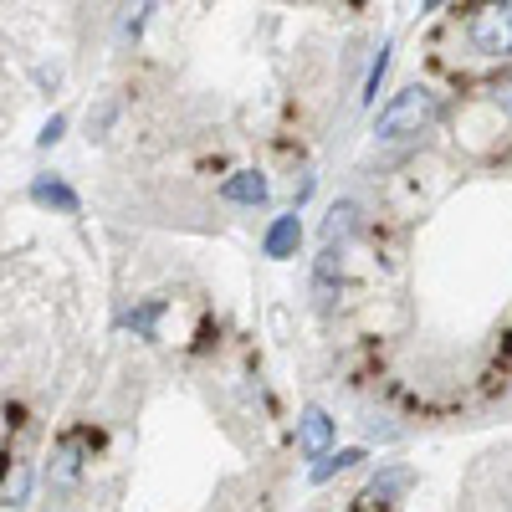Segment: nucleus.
Wrapping results in <instances>:
<instances>
[{"label":"nucleus","instance_id":"1","mask_svg":"<svg viewBox=\"0 0 512 512\" xmlns=\"http://www.w3.org/2000/svg\"><path fill=\"white\" fill-rule=\"evenodd\" d=\"M441 118V98L431 93V88H405V93H395L390 103L379 108V118H374V139L379 144H405V139H420L425 128H431Z\"/></svg>","mask_w":512,"mask_h":512},{"label":"nucleus","instance_id":"2","mask_svg":"<svg viewBox=\"0 0 512 512\" xmlns=\"http://www.w3.org/2000/svg\"><path fill=\"white\" fill-rule=\"evenodd\" d=\"M466 36H472V47L482 57H507L512 52V6L482 0V6L472 11V21H466Z\"/></svg>","mask_w":512,"mask_h":512},{"label":"nucleus","instance_id":"3","mask_svg":"<svg viewBox=\"0 0 512 512\" xmlns=\"http://www.w3.org/2000/svg\"><path fill=\"white\" fill-rule=\"evenodd\" d=\"M333 436H338V420L328 415V410H318V405H308L303 410V420H297V446H303V456H328V446H333Z\"/></svg>","mask_w":512,"mask_h":512},{"label":"nucleus","instance_id":"4","mask_svg":"<svg viewBox=\"0 0 512 512\" xmlns=\"http://www.w3.org/2000/svg\"><path fill=\"white\" fill-rule=\"evenodd\" d=\"M31 200L47 205V210H57V216H77V210H82L77 190H72L67 180H57V175H36V180H31Z\"/></svg>","mask_w":512,"mask_h":512},{"label":"nucleus","instance_id":"5","mask_svg":"<svg viewBox=\"0 0 512 512\" xmlns=\"http://www.w3.org/2000/svg\"><path fill=\"white\" fill-rule=\"evenodd\" d=\"M297 246H303V221H297V210L292 216H277L262 236V251L272 256V262H287V256H297Z\"/></svg>","mask_w":512,"mask_h":512},{"label":"nucleus","instance_id":"6","mask_svg":"<svg viewBox=\"0 0 512 512\" xmlns=\"http://www.w3.org/2000/svg\"><path fill=\"white\" fill-rule=\"evenodd\" d=\"M410 482H415V477L405 472V466H390L384 477H374V482L364 487V497H359V502H364V512H374V507L384 512V507H390V502H395V497H400Z\"/></svg>","mask_w":512,"mask_h":512},{"label":"nucleus","instance_id":"7","mask_svg":"<svg viewBox=\"0 0 512 512\" xmlns=\"http://www.w3.org/2000/svg\"><path fill=\"white\" fill-rule=\"evenodd\" d=\"M267 195H272V185L256 169H241V175H231L221 185V200H231V205H267Z\"/></svg>","mask_w":512,"mask_h":512},{"label":"nucleus","instance_id":"8","mask_svg":"<svg viewBox=\"0 0 512 512\" xmlns=\"http://www.w3.org/2000/svg\"><path fill=\"white\" fill-rule=\"evenodd\" d=\"M338 272H344V256H338V246H323V256H318V272H313V297H318V308H333Z\"/></svg>","mask_w":512,"mask_h":512},{"label":"nucleus","instance_id":"9","mask_svg":"<svg viewBox=\"0 0 512 512\" xmlns=\"http://www.w3.org/2000/svg\"><path fill=\"white\" fill-rule=\"evenodd\" d=\"M354 231H359V205L354 200H338L328 210V221H323V246H344Z\"/></svg>","mask_w":512,"mask_h":512},{"label":"nucleus","instance_id":"10","mask_svg":"<svg viewBox=\"0 0 512 512\" xmlns=\"http://www.w3.org/2000/svg\"><path fill=\"white\" fill-rule=\"evenodd\" d=\"M359 461H364V451H359V446H349V451H328V456H318V461H313V472H308V477H313V482H328V477L349 472V466H359Z\"/></svg>","mask_w":512,"mask_h":512},{"label":"nucleus","instance_id":"11","mask_svg":"<svg viewBox=\"0 0 512 512\" xmlns=\"http://www.w3.org/2000/svg\"><path fill=\"white\" fill-rule=\"evenodd\" d=\"M0 497H6V507H26V497H31V466H26V461H11Z\"/></svg>","mask_w":512,"mask_h":512},{"label":"nucleus","instance_id":"12","mask_svg":"<svg viewBox=\"0 0 512 512\" xmlns=\"http://www.w3.org/2000/svg\"><path fill=\"white\" fill-rule=\"evenodd\" d=\"M77 472H82L77 446H72V441H67V446H57V456H52V487H72V482H77Z\"/></svg>","mask_w":512,"mask_h":512},{"label":"nucleus","instance_id":"13","mask_svg":"<svg viewBox=\"0 0 512 512\" xmlns=\"http://www.w3.org/2000/svg\"><path fill=\"white\" fill-rule=\"evenodd\" d=\"M159 313H164V303H159V297H149V303H139L134 313H128V328H134L139 338H154V323H159Z\"/></svg>","mask_w":512,"mask_h":512},{"label":"nucleus","instance_id":"14","mask_svg":"<svg viewBox=\"0 0 512 512\" xmlns=\"http://www.w3.org/2000/svg\"><path fill=\"white\" fill-rule=\"evenodd\" d=\"M384 72H390V41H379V52H374V62H369V82H364V103H374V98H379V82H384Z\"/></svg>","mask_w":512,"mask_h":512},{"label":"nucleus","instance_id":"15","mask_svg":"<svg viewBox=\"0 0 512 512\" xmlns=\"http://www.w3.org/2000/svg\"><path fill=\"white\" fill-rule=\"evenodd\" d=\"M154 11V0H123V36H139Z\"/></svg>","mask_w":512,"mask_h":512},{"label":"nucleus","instance_id":"16","mask_svg":"<svg viewBox=\"0 0 512 512\" xmlns=\"http://www.w3.org/2000/svg\"><path fill=\"white\" fill-rule=\"evenodd\" d=\"M62 134H67V118H62V113H52L47 123H41V134H36V144H41V149H52V144H57Z\"/></svg>","mask_w":512,"mask_h":512},{"label":"nucleus","instance_id":"17","mask_svg":"<svg viewBox=\"0 0 512 512\" xmlns=\"http://www.w3.org/2000/svg\"><path fill=\"white\" fill-rule=\"evenodd\" d=\"M492 103H497L502 113H512V77H502V82H492Z\"/></svg>","mask_w":512,"mask_h":512},{"label":"nucleus","instance_id":"18","mask_svg":"<svg viewBox=\"0 0 512 512\" xmlns=\"http://www.w3.org/2000/svg\"><path fill=\"white\" fill-rule=\"evenodd\" d=\"M441 6H446V0H420V11H425V16H431V11H441Z\"/></svg>","mask_w":512,"mask_h":512}]
</instances>
